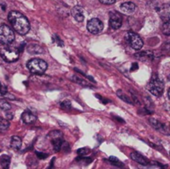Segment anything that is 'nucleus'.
<instances>
[{
    "mask_svg": "<svg viewBox=\"0 0 170 169\" xmlns=\"http://www.w3.org/2000/svg\"><path fill=\"white\" fill-rule=\"evenodd\" d=\"M8 18L14 30L20 35H26L30 31V23L28 19L21 12L11 11L8 13Z\"/></svg>",
    "mask_w": 170,
    "mask_h": 169,
    "instance_id": "1",
    "label": "nucleus"
},
{
    "mask_svg": "<svg viewBox=\"0 0 170 169\" xmlns=\"http://www.w3.org/2000/svg\"><path fill=\"white\" fill-rule=\"evenodd\" d=\"M36 157L40 159H45L48 157V154L47 153H41V152H36Z\"/></svg>",
    "mask_w": 170,
    "mask_h": 169,
    "instance_id": "29",
    "label": "nucleus"
},
{
    "mask_svg": "<svg viewBox=\"0 0 170 169\" xmlns=\"http://www.w3.org/2000/svg\"><path fill=\"white\" fill-rule=\"evenodd\" d=\"M0 108L3 110L8 111L11 109V104L5 99H0Z\"/></svg>",
    "mask_w": 170,
    "mask_h": 169,
    "instance_id": "23",
    "label": "nucleus"
},
{
    "mask_svg": "<svg viewBox=\"0 0 170 169\" xmlns=\"http://www.w3.org/2000/svg\"><path fill=\"white\" fill-rule=\"evenodd\" d=\"M87 29L92 34H99L104 29L103 23L99 18H92L87 23Z\"/></svg>",
    "mask_w": 170,
    "mask_h": 169,
    "instance_id": "7",
    "label": "nucleus"
},
{
    "mask_svg": "<svg viewBox=\"0 0 170 169\" xmlns=\"http://www.w3.org/2000/svg\"><path fill=\"white\" fill-rule=\"evenodd\" d=\"M130 157L132 160H134V162L140 163L141 165H144V166H147L149 164V160L146 158L145 157H144L143 155H141L140 153H137V152H132L130 153Z\"/></svg>",
    "mask_w": 170,
    "mask_h": 169,
    "instance_id": "14",
    "label": "nucleus"
},
{
    "mask_svg": "<svg viewBox=\"0 0 170 169\" xmlns=\"http://www.w3.org/2000/svg\"><path fill=\"white\" fill-rule=\"evenodd\" d=\"M27 51L30 54H42L43 53L44 50L43 48L38 44H29L27 47Z\"/></svg>",
    "mask_w": 170,
    "mask_h": 169,
    "instance_id": "16",
    "label": "nucleus"
},
{
    "mask_svg": "<svg viewBox=\"0 0 170 169\" xmlns=\"http://www.w3.org/2000/svg\"><path fill=\"white\" fill-rule=\"evenodd\" d=\"M162 31H163V33L165 34L166 36H169L170 35V23L169 21V22H165L163 24V28H162Z\"/></svg>",
    "mask_w": 170,
    "mask_h": 169,
    "instance_id": "25",
    "label": "nucleus"
},
{
    "mask_svg": "<svg viewBox=\"0 0 170 169\" xmlns=\"http://www.w3.org/2000/svg\"><path fill=\"white\" fill-rule=\"evenodd\" d=\"M7 93H8V88H7V86L0 82V94L3 95H5Z\"/></svg>",
    "mask_w": 170,
    "mask_h": 169,
    "instance_id": "28",
    "label": "nucleus"
},
{
    "mask_svg": "<svg viewBox=\"0 0 170 169\" xmlns=\"http://www.w3.org/2000/svg\"><path fill=\"white\" fill-rule=\"evenodd\" d=\"M149 123H150L151 126H152L154 129H156V130H158V131L164 133V134H168V135L169 134L168 127L166 126L165 124H162L161 122H159V121L157 120H155V119L150 118V119H149Z\"/></svg>",
    "mask_w": 170,
    "mask_h": 169,
    "instance_id": "11",
    "label": "nucleus"
},
{
    "mask_svg": "<svg viewBox=\"0 0 170 169\" xmlns=\"http://www.w3.org/2000/svg\"><path fill=\"white\" fill-rule=\"evenodd\" d=\"M127 39L129 45L131 46V47L134 48V50H136V51L140 50L144 46V42H143L142 38L138 34L134 33L133 32H128Z\"/></svg>",
    "mask_w": 170,
    "mask_h": 169,
    "instance_id": "8",
    "label": "nucleus"
},
{
    "mask_svg": "<svg viewBox=\"0 0 170 169\" xmlns=\"http://www.w3.org/2000/svg\"><path fill=\"white\" fill-rule=\"evenodd\" d=\"M134 56L139 58L140 60H152L153 58V54L152 52L149 51H145V52H140L138 53H135Z\"/></svg>",
    "mask_w": 170,
    "mask_h": 169,
    "instance_id": "18",
    "label": "nucleus"
},
{
    "mask_svg": "<svg viewBox=\"0 0 170 169\" xmlns=\"http://www.w3.org/2000/svg\"><path fill=\"white\" fill-rule=\"evenodd\" d=\"M76 153L79 155V157H84L90 153V149L88 148H81L78 149Z\"/></svg>",
    "mask_w": 170,
    "mask_h": 169,
    "instance_id": "27",
    "label": "nucleus"
},
{
    "mask_svg": "<svg viewBox=\"0 0 170 169\" xmlns=\"http://www.w3.org/2000/svg\"><path fill=\"white\" fill-rule=\"evenodd\" d=\"M9 121L6 119H0V132H5L7 129L9 128Z\"/></svg>",
    "mask_w": 170,
    "mask_h": 169,
    "instance_id": "22",
    "label": "nucleus"
},
{
    "mask_svg": "<svg viewBox=\"0 0 170 169\" xmlns=\"http://www.w3.org/2000/svg\"><path fill=\"white\" fill-rule=\"evenodd\" d=\"M11 163V157L8 155H2L0 157V165L3 169H8Z\"/></svg>",
    "mask_w": 170,
    "mask_h": 169,
    "instance_id": "19",
    "label": "nucleus"
},
{
    "mask_svg": "<svg viewBox=\"0 0 170 169\" xmlns=\"http://www.w3.org/2000/svg\"><path fill=\"white\" fill-rule=\"evenodd\" d=\"M135 9H136V6L132 2H125V3H123L120 5L121 12L127 15L132 14L135 11Z\"/></svg>",
    "mask_w": 170,
    "mask_h": 169,
    "instance_id": "13",
    "label": "nucleus"
},
{
    "mask_svg": "<svg viewBox=\"0 0 170 169\" xmlns=\"http://www.w3.org/2000/svg\"><path fill=\"white\" fill-rule=\"evenodd\" d=\"M27 67L31 72L36 75H42L47 69V63L39 58H33L27 63Z\"/></svg>",
    "mask_w": 170,
    "mask_h": 169,
    "instance_id": "4",
    "label": "nucleus"
},
{
    "mask_svg": "<svg viewBox=\"0 0 170 169\" xmlns=\"http://www.w3.org/2000/svg\"><path fill=\"white\" fill-rule=\"evenodd\" d=\"M109 163H112L113 165H115V166H117V167H123L124 166V164L117 158V157H114V156H111V157H109Z\"/></svg>",
    "mask_w": 170,
    "mask_h": 169,
    "instance_id": "24",
    "label": "nucleus"
},
{
    "mask_svg": "<svg viewBox=\"0 0 170 169\" xmlns=\"http://www.w3.org/2000/svg\"><path fill=\"white\" fill-rule=\"evenodd\" d=\"M109 26L113 29H119L122 26V15L116 11H111L109 12Z\"/></svg>",
    "mask_w": 170,
    "mask_h": 169,
    "instance_id": "9",
    "label": "nucleus"
},
{
    "mask_svg": "<svg viewBox=\"0 0 170 169\" xmlns=\"http://www.w3.org/2000/svg\"><path fill=\"white\" fill-rule=\"evenodd\" d=\"M101 3L103 4H106V5H109V4H113L116 3V0H99Z\"/></svg>",
    "mask_w": 170,
    "mask_h": 169,
    "instance_id": "30",
    "label": "nucleus"
},
{
    "mask_svg": "<svg viewBox=\"0 0 170 169\" xmlns=\"http://www.w3.org/2000/svg\"><path fill=\"white\" fill-rule=\"evenodd\" d=\"M147 88L149 91V92L154 96L159 97L162 95V94L164 92V84L163 80L158 77V75L153 74Z\"/></svg>",
    "mask_w": 170,
    "mask_h": 169,
    "instance_id": "3",
    "label": "nucleus"
},
{
    "mask_svg": "<svg viewBox=\"0 0 170 169\" xmlns=\"http://www.w3.org/2000/svg\"><path fill=\"white\" fill-rule=\"evenodd\" d=\"M61 108L63 110L68 111V110H70V109H72V103H71V101L66 100H64V101H62L61 103Z\"/></svg>",
    "mask_w": 170,
    "mask_h": 169,
    "instance_id": "26",
    "label": "nucleus"
},
{
    "mask_svg": "<svg viewBox=\"0 0 170 169\" xmlns=\"http://www.w3.org/2000/svg\"><path fill=\"white\" fill-rule=\"evenodd\" d=\"M53 40H55V41H56V44H57L58 46H60V47H63L64 43H63V42H62L61 39H60V37H59V36H55V37L53 38Z\"/></svg>",
    "mask_w": 170,
    "mask_h": 169,
    "instance_id": "31",
    "label": "nucleus"
},
{
    "mask_svg": "<svg viewBox=\"0 0 170 169\" xmlns=\"http://www.w3.org/2000/svg\"><path fill=\"white\" fill-rule=\"evenodd\" d=\"M6 117L7 119H8V120H12V118H13V113H10V112L8 110V112H7L6 114Z\"/></svg>",
    "mask_w": 170,
    "mask_h": 169,
    "instance_id": "32",
    "label": "nucleus"
},
{
    "mask_svg": "<svg viewBox=\"0 0 170 169\" xmlns=\"http://www.w3.org/2000/svg\"><path fill=\"white\" fill-rule=\"evenodd\" d=\"M138 68H139V67H138V64H137V63H133V65H132V67H131L130 71H136Z\"/></svg>",
    "mask_w": 170,
    "mask_h": 169,
    "instance_id": "33",
    "label": "nucleus"
},
{
    "mask_svg": "<svg viewBox=\"0 0 170 169\" xmlns=\"http://www.w3.org/2000/svg\"><path fill=\"white\" fill-rule=\"evenodd\" d=\"M10 146L14 151H18L22 147V139L18 136H12L10 141Z\"/></svg>",
    "mask_w": 170,
    "mask_h": 169,
    "instance_id": "17",
    "label": "nucleus"
},
{
    "mask_svg": "<svg viewBox=\"0 0 170 169\" xmlns=\"http://www.w3.org/2000/svg\"><path fill=\"white\" fill-rule=\"evenodd\" d=\"M72 80H73L76 83H77L78 84H81L82 86H85V87H90V86H91V84L90 83H88L85 79L80 78L79 76H73L72 78Z\"/></svg>",
    "mask_w": 170,
    "mask_h": 169,
    "instance_id": "20",
    "label": "nucleus"
},
{
    "mask_svg": "<svg viewBox=\"0 0 170 169\" xmlns=\"http://www.w3.org/2000/svg\"><path fill=\"white\" fill-rule=\"evenodd\" d=\"M155 10L158 12V14L160 15L161 18L165 22H169V12L170 8L169 5L168 3L165 4H161V5H156L154 7Z\"/></svg>",
    "mask_w": 170,
    "mask_h": 169,
    "instance_id": "10",
    "label": "nucleus"
},
{
    "mask_svg": "<svg viewBox=\"0 0 170 169\" xmlns=\"http://www.w3.org/2000/svg\"><path fill=\"white\" fill-rule=\"evenodd\" d=\"M54 161H55V157L52 158V162L50 163V166H49V168L48 169H52L53 168V165H54Z\"/></svg>",
    "mask_w": 170,
    "mask_h": 169,
    "instance_id": "34",
    "label": "nucleus"
},
{
    "mask_svg": "<svg viewBox=\"0 0 170 169\" xmlns=\"http://www.w3.org/2000/svg\"><path fill=\"white\" fill-rule=\"evenodd\" d=\"M0 56L8 62H14L19 57V50L11 44H0Z\"/></svg>",
    "mask_w": 170,
    "mask_h": 169,
    "instance_id": "2",
    "label": "nucleus"
},
{
    "mask_svg": "<svg viewBox=\"0 0 170 169\" xmlns=\"http://www.w3.org/2000/svg\"><path fill=\"white\" fill-rule=\"evenodd\" d=\"M116 94H117V95L119 96V98H120V100H124L125 102L128 103V104H133V101H132V100L129 98V96H127L124 92L120 90H119V91H117L116 92Z\"/></svg>",
    "mask_w": 170,
    "mask_h": 169,
    "instance_id": "21",
    "label": "nucleus"
},
{
    "mask_svg": "<svg viewBox=\"0 0 170 169\" xmlns=\"http://www.w3.org/2000/svg\"><path fill=\"white\" fill-rule=\"evenodd\" d=\"M21 119L23 123L27 124H32L36 121V116L30 110H25L24 112L22 114Z\"/></svg>",
    "mask_w": 170,
    "mask_h": 169,
    "instance_id": "15",
    "label": "nucleus"
},
{
    "mask_svg": "<svg viewBox=\"0 0 170 169\" xmlns=\"http://www.w3.org/2000/svg\"><path fill=\"white\" fill-rule=\"evenodd\" d=\"M15 35L11 27L5 24L0 26V44H12Z\"/></svg>",
    "mask_w": 170,
    "mask_h": 169,
    "instance_id": "5",
    "label": "nucleus"
},
{
    "mask_svg": "<svg viewBox=\"0 0 170 169\" xmlns=\"http://www.w3.org/2000/svg\"><path fill=\"white\" fill-rule=\"evenodd\" d=\"M51 140L53 145V148L56 152H59L61 149V145L63 144V133L59 130H53L50 134Z\"/></svg>",
    "mask_w": 170,
    "mask_h": 169,
    "instance_id": "6",
    "label": "nucleus"
},
{
    "mask_svg": "<svg viewBox=\"0 0 170 169\" xmlns=\"http://www.w3.org/2000/svg\"><path fill=\"white\" fill-rule=\"evenodd\" d=\"M72 17L75 18V20H76L77 22H83L84 18H85V15H84V9L81 6L76 5V6L73 7L72 9Z\"/></svg>",
    "mask_w": 170,
    "mask_h": 169,
    "instance_id": "12",
    "label": "nucleus"
}]
</instances>
